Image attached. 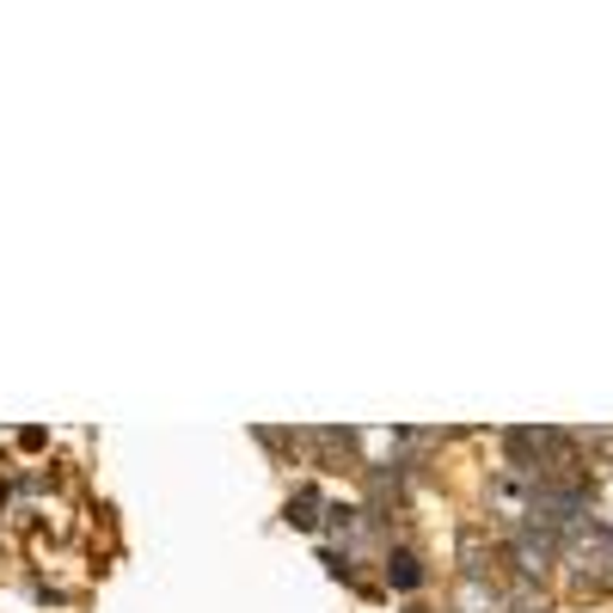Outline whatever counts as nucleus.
<instances>
[{
	"label": "nucleus",
	"mask_w": 613,
	"mask_h": 613,
	"mask_svg": "<svg viewBox=\"0 0 613 613\" xmlns=\"http://www.w3.org/2000/svg\"><path fill=\"white\" fill-rule=\"evenodd\" d=\"M576 564H583V576L595 571V576H607L613 583V521H589L583 533H576Z\"/></svg>",
	"instance_id": "nucleus-1"
},
{
	"label": "nucleus",
	"mask_w": 613,
	"mask_h": 613,
	"mask_svg": "<svg viewBox=\"0 0 613 613\" xmlns=\"http://www.w3.org/2000/svg\"><path fill=\"white\" fill-rule=\"evenodd\" d=\"M387 576H393V589H417V583H424V564H417L412 552H393V559H387Z\"/></svg>",
	"instance_id": "nucleus-2"
},
{
	"label": "nucleus",
	"mask_w": 613,
	"mask_h": 613,
	"mask_svg": "<svg viewBox=\"0 0 613 613\" xmlns=\"http://www.w3.org/2000/svg\"><path fill=\"white\" fill-rule=\"evenodd\" d=\"M313 509H320V491H301L289 503V528H320V516H313Z\"/></svg>",
	"instance_id": "nucleus-3"
},
{
	"label": "nucleus",
	"mask_w": 613,
	"mask_h": 613,
	"mask_svg": "<svg viewBox=\"0 0 613 613\" xmlns=\"http://www.w3.org/2000/svg\"><path fill=\"white\" fill-rule=\"evenodd\" d=\"M325 516H332V528H337V533H350V528H356V509H344V503H332Z\"/></svg>",
	"instance_id": "nucleus-4"
}]
</instances>
